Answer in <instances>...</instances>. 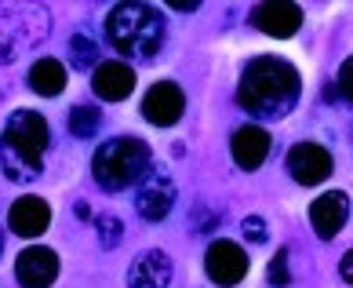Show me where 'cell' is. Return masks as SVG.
<instances>
[{
    "label": "cell",
    "instance_id": "obj_24",
    "mask_svg": "<svg viewBox=\"0 0 353 288\" xmlns=\"http://www.w3.org/2000/svg\"><path fill=\"white\" fill-rule=\"evenodd\" d=\"M339 273H343V281H353V252L343 256V267H339Z\"/></svg>",
    "mask_w": 353,
    "mask_h": 288
},
{
    "label": "cell",
    "instance_id": "obj_23",
    "mask_svg": "<svg viewBox=\"0 0 353 288\" xmlns=\"http://www.w3.org/2000/svg\"><path fill=\"white\" fill-rule=\"evenodd\" d=\"M266 219H259V215H248L244 219V238L248 241H266Z\"/></svg>",
    "mask_w": 353,
    "mask_h": 288
},
{
    "label": "cell",
    "instance_id": "obj_1",
    "mask_svg": "<svg viewBox=\"0 0 353 288\" xmlns=\"http://www.w3.org/2000/svg\"><path fill=\"white\" fill-rule=\"evenodd\" d=\"M299 95H303V77H299L292 62L277 55L252 59L237 84L241 110L259 117V121H284L299 106Z\"/></svg>",
    "mask_w": 353,
    "mask_h": 288
},
{
    "label": "cell",
    "instance_id": "obj_17",
    "mask_svg": "<svg viewBox=\"0 0 353 288\" xmlns=\"http://www.w3.org/2000/svg\"><path fill=\"white\" fill-rule=\"evenodd\" d=\"M30 88L44 99H55L66 91V66L59 59H37L30 66Z\"/></svg>",
    "mask_w": 353,
    "mask_h": 288
},
{
    "label": "cell",
    "instance_id": "obj_15",
    "mask_svg": "<svg viewBox=\"0 0 353 288\" xmlns=\"http://www.w3.org/2000/svg\"><path fill=\"white\" fill-rule=\"evenodd\" d=\"M48 222H51V208L44 198H19L15 204H11V212H8V227L19 233V238H41V233L48 230Z\"/></svg>",
    "mask_w": 353,
    "mask_h": 288
},
{
    "label": "cell",
    "instance_id": "obj_14",
    "mask_svg": "<svg viewBox=\"0 0 353 288\" xmlns=\"http://www.w3.org/2000/svg\"><path fill=\"white\" fill-rule=\"evenodd\" d=\"M252 22H255V30H263V33L281 37V41H284V37L299 33V26H303V8L273 0V4H263V8L252 11Z\"/></svg>",
    "mask_w": 353,
    "mask_h": 288
},
{
    "label": "cell",
    "instance_id": "obj_4",
    "mask_svg": "<svg viewBox=\"0 0 353 288\" xmlns=\"http://www.w3.org/2000/svg\"><path fill=\"white\" fill-rule=\"evenodd\" d=\"M150 146L135 135H117L110 142H102V146L95 150V161H91V175H95V182L102 190H124L132 186V182H139L142 175L150 172Z\"/></svg>",
    "mask_w": 353,
    "mask_h": 288
},
{
    "label": "cell",
    "instance_id": "obj_6",
    "mask_svg": "<svg viewBox=\"0 0 353 288\" xmlns=\"http://www.w3.org/2000/svg\"><path fill=\"white\" fill-rule=\"evenodd\" d=\"M332 153L321 146V142H295L292 150H288V172L299 186H317L332 175Z\"/></svg>",
    "mask_w": 353,
    "mask_h": 288
},
{
    "label": "cell",
    "instance_id": "obj_19",
    "mask_svg": "<svg viewBox=\"0 0 353 288\" xmlns=\"http://www.w3.org/2000/svg\"><path fill=\"white\" fill-rule=\"evenodd\" d=\"M70 51H73V66H81V70H88L91 62L99 59V44L91 41V37H84V33H77L70 41Z\"/></svg>",
    "mask_w": 353,
    "mask_h": 288
},
{
    "label": "cell",
    "instance_id": "obj_18",
    "mask_svg": "<svg viewBox=\"0 0 353 288\" xmlns=\"http://www.w3.org/2000/svg\"><path fill=\"white\" fill-rule=\"evenodd\" d=\"M99 121H102V113L95 106H73L70 110V132L77 139H88V135H95L99 132Z\"/></svg>",
    "mask_w": 353,
    "mask_h": 288
},
{
    "label": "cell",
    "instance_id": "obj_2",
    "mask_svg": "<svg viewBox=\"0 0 353 288\" xmlns=\"http://www.w3.org/2000/svg\"><path fill=\"white\" fill-rule=\"evenodd\" d=\"M48 150V121L37 110H15L0 135V168L11 182L37 179L44 172Z\"/></svg>",
    "mask_w": 353,
    "mask_h": 288
},
{
    "label": "cell",
    "instance_id": "obj_21",
    "mask_svg": "<svg viewBox=\"0 0 353 288\" xmlns=\"http://www.w3.org/2000/svg\"><path fill=\"white\" fill-rule=\"evenodd\" d=\"M266 281L273 288H284L288 281H292V273H288V248H281L277 256H273V263H270V273H266Z\"/></svg>",
    "mask_w": 353,
    "mask_h": 288
},
{
    "label": "cell",
    "instance_id": "obj_8",
    "mask_svg": "<svg viewBox=\"0 0 353 288\" xmlns=\"http://www.w3.org/2000/svg\"><path fill=\"white\" fill-rule=\"evenodd\" d=\"M204 270L215 285L233 288V285H241L244 273H248V256H244V248L233 244V241H215L204 256Z\"/></svg>",
    "mask_w": 353,
    "mask_h": 288
},
{
    "label": "cell",
    "instance_id": "obj_9",
    "mask_svg": "<svg viewBox=\"0 0 353 288\" xmlns=\"http://www.w3.org/2000/svg\"><path fill=\"white\" fill-rule=\"evenodd\" d=\"M182 113H186V95H182V88L175 81L153 84L146 91V99H142V117L157 128H172Z\"/></svg>",
    "mask_w": 353,
    "mask_h": 288
},
{
    "label": "cell",
    "instance_id": "obj_12",
    "mask_svg": "<svg viewBox=\"0 0 353 288\" xmlns=\"http://www.w3.org/2000/svg\"><path fill=\"white\" fill-rule=\"evenodd\" d=\"M270 146H273V142H270V132H266L263 124H244L230 139L233 161H237L244 172H255V168L270 157Z\"/></svg>",
    "mask_w": 353,
    "mask_h": 288
},
{
    "label": "cell",
    "instance_id": "obj_5",
    "mask_svg": "<svg viewBox=\"0 0 353 288\" xmlns=\"http://www.w3.org/2000/svg\"><path fill=\"white\" fill-rule=\"evenodd\" d=\"M48 11L44 8H0V62H11L26 44L44 41Z\"/></svg>",
    "mask_w": 353,
    "mask_h": 288
},
{
    "label": "cell",
    "instance_id": "obj_13",
    "mask_svg": "<svg viewBox=\"0 0 353 288\" xmlns=\"http://www.w3.org/2000/svg\"><path fill=\"white\" fill-rule=\"evenodd\" d=\"M91 88H95L99 99L106 102H121L135 91V70L128 62H99L95 66V77H91Z\"/></svg>",
    "mask_w": 353,
    "mask_h": 288
},
{
    "label": "cell",
    "instance_id": "obj_7",
    "mask_svg": "<svg viewBox=\"0 0 353 288\" xmlns=\"http://www.w3.org/2000/svg\"><path fill=\"white\" fill-rule=\"evenodd\" d=\"M175 204V182L172 175L164 172V168H150L146 175H142V186H139V198H135V208L142 219H164L168 212H172Z\"/></svg>",
    "mask_w": 353,
    "mask_h": 288
},
{
    "label": "cell",
    "instance_id": "obj_16",
    "mask_svg": "<svg viewBox=\"0 0 353 288\" xmlns=\"http://www.w3.org/2000/svg\"><path fill=\"white\" fill-rule=\"evenodd\" d=\"M128 285L132 288H168L172 285V259L161 248L142 252L132 263V270H128Z\"/></svg>",
    "mask_w": 353,
    "mask_h": 288
},
{
    "label": "cell",
    "instance_id": "obj_3",
    "mask_svg": "<svg viewBox=\"0 0 353 288\" xmlns=\"http://www.w3.org/2000/svg\"><path fill=\"white\" fill-rule=\"evenodd\" d=\"M106 37L117 48V55L135 59V62H153L157 51L164 48L168 26L164 15L153 4H117L106 15Z\"/></svg>",
    "mask_w": 353,
    "mask_h": 288
},
{
    "label": "cell",
    "instance_id": "obj_22",
    "mask_svg": "<svg viewBox=\"0 0 353 288\" xmlns=\"http://www.w3.org/2000/svg\"><path fill=\"white\" fill-rule=\"evenodd\" d=\"M335 91L343 99H353V59H346L343 66H339V81H335Z\"/></svg>",
    "mask_w": 353,
    "mask_h": 288
},
{
    "label": "cell",
    "instance_id": "obj_10",
    "mask_svg": "<svg viewBox=\"0 0 353 288\" xmlns=\"http://www.w3.org/2000/svg\"><path fill=\"white\" fill-rule=\"evenodd\" d=\"M15 278H19L22 288H48L59 278V256L44 244L26 248V252L15 259Z\"/></svg>",
    "mask_w": 353,
    "mask_h": 288
},
{
    "label": "cell",
    "instance_id": "obj_20",
    "mask_svg": "<svg viewBox=\"0 0 353 288\" xmlns=\"http://www.w3.org/2000/svg\"><path fill=\"white\" fill-rule=\"evenodd\" d=\"M121 233H124V222L117 219V215H102L99 219V241H102V248L121 244Z\"/></svg>",
    "mask_w": 353,
    "mask_h": 288
},
{
    "label": "cell",
    "instance_id": "obj_11",
    "mask_svg": "<svg viewBox=\"0 0 353 288\" xmlns=\"http://www.w3.org/2000/svg\"><path fill=\"white\" fill-rule=\"evenodd\" d=\"M346 215H350V201H346L343 190L321 193V198L310 204V227L321 241H332L335 233L346 227Z\"/></svg>",
    "mask_w": 353,
    "mask_h": 288
}]
</instances>
